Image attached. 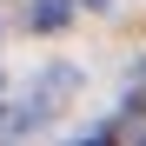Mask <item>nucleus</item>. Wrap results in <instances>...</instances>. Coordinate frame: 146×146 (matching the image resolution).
I'll list each match as a JSON object with an SVG mask.
<instances>
[{
    "label": "nucleus",
    "instance_id": "f257e3e1",
    "mask_svg": "<svg viewBox=\"0 0 146 146\" xmlns=\"http://www.w3.org/2000/svg\"><path fill=\"white\" fill-rule=\"evenodd\" d=\"M73 20V0H27V27L33 33H60Z\"/></svg>",
    "mask_w": 146,
    "mask_h": 146
},
{
    "label": "nucleus",
    "instance_id": "7ed1b4c3",
    "mask_svg": "<svg viewBox=\"0 0 146 146\" xmlns=\"http://www.w3.org/2000/svg\"><path fill=\"white\" fill-rule=\"evenodd\" d=\"M86 7H106V0H86Z\"/></svg>",
    "mask_w": 146,
    "mask_h": 146
},
{
    "label": "nucleus",
    "instance_id": "f03ea898",
    "mask_svg": "<svg viewBox=\"0 0 146 146\" xmlns=\"http://www.w3.org/2000/svg\"><path fill=\"white\" fill-rule=\"evenodd\" d=\"M66 146H106V133H80V139H66Z\"/></svg>",
    "mask_w": 146,
    "mask_h": 146
}]
</instances>
